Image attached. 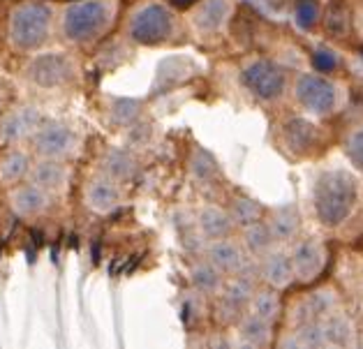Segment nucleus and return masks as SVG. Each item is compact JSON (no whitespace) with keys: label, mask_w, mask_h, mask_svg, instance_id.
I'll list each match as a JSON object with an SVG mask.
<instances>
[{"label":"nucleus","mask_w":363,"mask_h":349,"mask_svg":"<svg viewBox=\"0 0 363 349\" xmlns=\"http://www.w3.org/2000/svg\"><path fill=\"white\" fill-rule=\"evenodd\" d=\"M320 19V5L317 0H296V23L301 28H313Z\"/></svg>","instance_id":"nucleus-30"},{"label":"nucleus","mask_w":363,"mask_h":349,"mask_svg":"<svg viewBox=\"0 0 363 349\" xmlns=\"http://www.w3.org/2000/svg\"><path fill=\"white\" fill-rule=\"evenodd\" d=\"M208 262L213 264L223 275H236L247 264V259H245L243 248L225 236V238L211 240V245H208Z\"/></svg>","instance_id":"nucleus-11"},{"label":"nucleus","mask_w":363,"mask_h":349,"mask_svg":"<svg viewBox=\"0 0 363 349\" xmlns=\"http://www.w3.org/2000/svg\"><path fill=\"white\" fill-rule=\"evenodd\" d=\"M294 345L298 347H322L324 345V336L320 328V321H301V326L296 328L294 336Z\"/></svg>","instance_id":"nucleus-29"},{"label":"nucleus","mask_w":363,"mask_h":349,"mask_svg":"<svg viewBox=\"0 0 363 349\" xmlns=\"http://www.w3.org/2000/svg\"><path fill=\"white\" fill-rule=\"evenodd\" d=\"M28 174H30V183L49 194V192H60L67 185L69 169L60 160L44 157L38 165H33V169H28Z\"/></svg>","instance_id":"nucleus-13"},{"label":"nucleus","mask_w":363,"mask_h":349,"mask_svg":"<svg viewBox=\"0 0 363 349\" xmlns=\"http://www.w3.org/2000/svg\"><path fill=\"white\" fill-rule=\"evenodd\" d=\"M190 172L194 174L197 181H211V178L218 176V165H216L213 155L197 148L190 157Z\"/></svg>","instance_id":"nucleus-28"},{"label":"nucleus","mask_w":363,"mask_h":349,"mask_svg":"<svg viewBox=\"0 0 363 349\" xmlns=\"http://www.w3.org/2000/svg\"><path fill=\"white\" fill-rule=\"evenodd\" d=\"M313 65H315L317 72H333L335 65H338V58H335V53H333V51H329V49H320V51H315Z\"/></svg>","instance_id":"nucleus-34"},{"label":"nucleus","mask_w":363,"mask_h":349,"mask_svg":"<svg viewBox=\"0 0 363 349\" xmlns=\"http://www.w3.org/2000/svg\"><path fill=\"white\" fill-rule=\"evenodd\" d=\"M267 225H269L273 240H278V243H289V240H294L301 231V213L294 204L278 206V209L271 213V220Z\"/></svg>","instance_id":"nucleus-17"},{"label":"nucleus","mask_w":363,"mask_h":349,"mask_svg":"<svg viewBox=\"0 0 363 349\" xmlns=\"http://www.w3.org/2000/svg\"><path fill=\"white\" fill-rule=\"evenodd\" d=\"M77 74V65L74 60L65 56L63 51H49V53H40L35 56L28 67H26V77L30 79L35 86L40 88H60L67 86Z\"/></svg>","instance_id":"nucleus-5"},{"label":"nucleus","mask_w":363,"mask_h":349,"mask_svg":"<svg viewBox=\"0 0 363 349\" xmlns=\"http://www.w3.org/2000/svg\"><path fill=\"white\" fill-rule=\"evenodd\" d=\"M345 153H347L354 169L363 167V134H361V130H354L350 137L345 139Z\"/></svg>","instance_id":"nucleus-33"},{"label":"nucleus","mask_w":363,"mask_h":349,"mask_svg":"<svg viewBox=\"0 0 363 349\" xmlns=\"http://www.w3.org/2000/svg\"><path fill=\"white\" fill-rule=\"evenodd\" d=\"M294 95H296L298 104L315 116L331 113L335 109V102H338L335 86L329 82V79H324L322 74H301L296 79Z\"/></svg>","instance_id":"nucleus-6"},{"label":"nucleus","mask_w":363,"mask_h":349,"mask_svg":"<svg viewBox=\"0 0 363 349\" xmlns=\"http://www.w3.org/2000/svg\"><path fill=\"white\" fill-rule=\"evenodd\" d=\"M33 146L42 157L63 160L77 150V134L63 123H40L33 132Z\"/></svg>","instance_id":"nucleus-8"},{"label":"nucleus","mask_w":363,"mask_h":349,"mask_svg":"<svg viewBox=\"0 0 363 349\" xmlns=\"http://www.w3.org/2000/svg\"><path fill=\"white\" fill-rule=\"evenodd\" d=\"M72 3H74V0H72Z\"/></svg>","instance_id":"nucleus-36"},{"label":"nucleus","mask_w":363,"mask_h":349,"mask_svg":"<svg viewBox=\"0 0 363 349\" xmlns=\"http://www.w3.org/2000/svg\"><path fill=\"white\" fill-rule=\"evenodd\" d=\"M247 306H250V315L269 321V324L273 319H278V315H280V299H278V294L271 292V289L252 292Z\"/></svg>","instance_id":"nucleus-26"},{"label":"nucleus","mask_w":363,"mask_h":349,"mask_svg":"<svg viewBox=\"0 0 363 349\" xmlns=\"http://www.w3.org/2000/svg\"><path fill=\"white\" fill-rule=\"evenodd\" d=\"M262 277L264 282L273 289H285L294 280V273H291V262L289 255L282 253V250H269V253L262 255Z\"/></svg>","instance_id":"nucleus-16"},{"label":"nucleus","mask_w":363,"mask_h":349,"mask_svg":"<svg viewBox=\"0 0 363 349\" xmlns=\"http://www.w3.org/2000/svg\"><path fill=\"white\" fill-rule=\"evenodd\" d=\"M262 204L250 199V196H236L232 204V211H229V218H232L234 225L238 227H247L252 222L262 220Z\"/></svg>","instance_id":"nucleus-27"},{"label":"nucleus","mask_w":363,"mask_h":349,"mask_svg":"<svg viewBox=\"0 0 363 349\" xmlns=\"http://www.w3.org/2000/svg\"><path fill=\"white\" fill-rule=\"evenodd\" d=\"M197 0H172V5H176V7H181V10H188V7H192Z\"/></svg>","instance_id":"nucleus-35"},{"label":"nucleus","mask_w":363,"mask_h":349,"mask_svg":"<svg viewBox=\"0 0 363 349\" xmlns=\"http://www.w3.org/2000/svg\"><path fill=\"white\" fill-rule=\"evenodd\" d=\"M174 33V14L162 3H146L132 14L130 19V38L144 47H155L172 38Z\"/></svg>","instance_id":"nucleus-4"},{"label":"nucleus","mask_w":363,"mask_h":349,"mask_svg":"<svg viewBox=\"0 0 363 349\" xmlns=\"http://www.w3.org/2000/svg\"><path fill=\"white\" fill-rule=\"evenodd\" d=\"M28 155L19 148H10L0 155V183L5 187H14L16 183H21L28 176Z\"/></svg>","instance_id":"nucleus-19"},{"label":"nucleus","mask_w":363,"mask_h":349,"mask_svg":"<svg viewBox=\"0 0 363 349\" xmlns=\"http://www.w3.org/2000/svg\"><path fill=\"white\" fill-rule=\"evenodd\" d=\"M357 199L359 187L347 172L333 169V172H326L317 178L313 201L317 220L324 227H340L345 220H350Z\"/></svg>","instance_id":"nucleus-1"},{"label":"nucleus","mask_w":363,"mask_h":349,"mask_svg":"<svg viewBox=\"0 0 363 349\" xmlns=\"http://www.w3.org/2000/svg\"><path fill=\"white\" fill-rule=\"evenodd\" d=\"M229 16H232V3L229 0H201L197 10L192 12V23L199 33H218L223 31Z\"/></svg>","instance_id":"nucleus-12"},{"label":"nucleus","mask_w":363,"mask_h":349,"mask_svg":"<svg viewBox=\"0 0 363 349\" xmlns=\"http://www.w3.org/2000/svg\"><path fill=\"white\" fill-rule=\"evenodd\" d=\"M320 328L324 336V345H335V347L352 345V336H354L352 321L345 315H338L335 310L320 319Z\"/></svg>","instance_id":"nucleus-20"},{"label":"nucleus","mask_w":363,"mask_h":349,"mask_svg":"<svg viewBox=\"0 0 363 349\" xmlns=\"http://www.w3.org/2000/svg\"><path fill=\"white\" fill-rule=\"evenodd\" d=\"M86 204L95 213H111L121 204V190L111 178H97L86 187Z\"/></svg>","instance_id":"nucleus-18"},{"label":"nucleus","mask_w":363,"mask_h":349,"mask_svg":"<svg viewBox=\"0 0 363 349\" xmlns=\"http://www.w3.org/2000/svg\"><path fill=\"white\" fill-rule=\"evenodd\" d=\"M102 169L107 172V178L111 181H128V178L135 176L137 172V165L135 160H132L125 150H109L107 155L102 160Z\"/></svg>","instance_id":"nucleus-25"},{"label":"nucleus","mask_w":363,"mask_h":349,"mask_svg":"<svg viewBox=\"0 0 363 349\" xmlns=\"http://www.w3.org/2000/svg\"><path fill=\"white\" fill-rule=\"evenodd\" d=\"M139 113V102L135 100H118L111 106V121L118 125H130Z\"/></svg>","instance_id":"nucleus-32"},{"label":"nucleus","mask_w":363,"mask_h":349,"mask_svg":"<svg viewBox=\"0 0 363 349\" xmlns=\"http://www.w3.org/2000/svg\"><path fill=\"white\" fill-rule=\"evenodd\" d=\"M10 206L16 216L21 218H35L47 211L49 196L38 185H14L10 192Z\"/></svg>","instance_id":"nucleus-15"},{"label":"nucleus","mask_w":363,"mask_h":349,"mask_svg":"<svg viewBox=\"0 0 363 349\" xmlns=\"http://www.w3.org/2000/svg\"><path fill=\"white\" fill-rule=\"evenodd\" d=\"M113 19L111 0H74L63 12V35L74 44L97 40Z\"/></svg>","instance_id":"nucleus-2"},{"label":"nucleus","mask_w":363,"mask_h":349,"mask_svg":"<svg viewBox=\"0 0 363 349\" xmlns=\"http://www.w3.org/2000/svg\"><path fill=\"white\" fill-rule=\"evenodd\" d=\"M243 82L259 100H267V102L278 100V97L285 93V86H287L285 72L271 60L250 62L243 72Z\"/></svg>","instance_id":"nucleus-7"},{"label":"nucleus","mask_w":363,"mask_h":349,"mask_svg":"<svg viewBox=\"0 0 363 349\" xmlns=\"http://www.w3.org/2000/svg\"><path fill=\"white\" fill-rule=\"evenodd\" d=\"M192 284L197 287V292L206 294V297H218L225 280H223V273H220L211 262H206V264H197L192 268Z\"/></svg>","instance_id":"nucleus-24"},{"label":"nucleus","mask_w":363,"mask_h":349,"mask_svg":"<svg viewBox=\"0 0 363 349\" xmlns=\"http://www.w3.org/2000/svg\"><path fill=\"white\" fill-rule=\"evenodd\" d=\"M40 123H42L40 113L33 106H19V109L7 111L3 116V121H0V141L5 146L21 144L23 139L33 137V132L38 130Z\"/></svg>","instance_id":"nucleus-10"},{"label":"nucleus","mask_w":363,"mask_h":349,"mask_svg":"<svg viewBox=\"0 0 363 349\" xmlns=\"http://www.w3.org/2000/svg\"><path fill=\"white\" fill-rule=\"evenodd\" d=\"M54 12L49 5L30 0L16 5L10 14V42L19 51H35L49 40Z\"/></svg>","instance_id":"nucleus-3"},{"label":"nucleus","mask_w":363,"mask_h":349,"mask_svg":"<svg viewBox=\"0 0 363 349\" xmlns=\"http://www.w3.org/2000/svg\"><path fill=\"white\" fill-rule=\"evenodd\" d=\"M282 139L289 146L291 153L296 155H310L320 144V132L313 123H308L303 118H291L282 128Z\"/></svg>","instance_id":"nucleus-14"},{"label":"nucleus","mask_w":363,"mask_h":349,"mask_svg":"<svg viewBox=\"0 0 363 349\" xmlns=\"http://www.w3.org/2000/svg\"><path fill=\"white\" fill-rule=\"evenodd\" d=\"M289 262H291V273H294L296 280H301V282L315 280L326 264L324 245L317 238L298 240V243L294 245V250H291Z\"/></svg>","instance_id":"nucleus-9"},{"label":"nucleus","mask_w":363,"mask_h":349,"mask_svg":"<svg viewBox=\"0 0 363 349\" xmlns=\"http://www.w3.org/2000/svg\"><path fill=\"white\" fill-rule=\"evenodd\" d=\"M273 243H276V240H273L267 222L257 220L252 225L243 227V245L252 257H262L264 253H269Z\"/></svg>","instance_id":"nucleus-23"},{"label":"nucleus","mask_w":363,"mask_h":349,"mask_svg":"<svg viewBox=\"0 0 363 349\" xmlns=\"http://www.w3.org/2000/svg\"><path fill=\"white\" fill-rule=\"evenodd\" d=\"M238 338L247 347H264L271 340V324L255 315H247L238 324Z\"/></svg>","instance_id":"nucleus-22"},{"label":"nucleus","mask_w":363,"mask_h":349,"mask_svg":"<svg viewBox=\"0 0 363 349\" xmlns=\"http://www.w3.org/2000/svg\"><path fill=\"white\" fill-rule=\"evenodd\" d=\"M232 227H234V222L229 218V213H225L223 209L206 206V209L199 213V229L208 240L229 236L232 234Z\"/></svg>","instance_id":"nucleus-21"},{"label":"nucleus","mask_w":363,"mask_h":349,"mask_svg":"<svg viewBox=\"0 0 363 349\" xmlns=\"http://www.w3.org/2000/svg\"><path fill=\"white\" fill-rule=\"evenodd\" d=\"M347 26H350L347 10H345L342 5L331 7L329 14H326V28H329V33H333V35H338V38H342V35L347 33Z\"/></svg>","instance_id":"nucleus-31"}]
</instances>
